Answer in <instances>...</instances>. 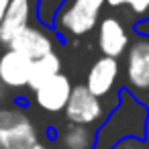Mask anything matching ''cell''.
I'll use <instances>...</instances> for the list:
<instances>
[{"label": "cell", "instance_id": "cell-8", "mask_svg": "<svg viewBox=\"0 0 149 149\" xmlns=\"http://www.w3.org/2000/svg\"><path fill=\"white\" fill-rule=\"evenodd\" d=\"M72 88H74L72 80L63 72H59L57 76H53L47 82H43L37 90H33V100L43 112L59 114V112H63V108H65V104L70 100Z\"/></svg>", "mask_w": 149, "mask_h": 149}, {"label": "cell", "instance_id": "cell-15", "mask_svg": "<svg viewBox=\"0 0 149 149\" xmlns=\"http://www.w3.org/2000/svg\"><path fill=\"white\" fill-rule=\"evenodd\" d=\"M27 149H49V145L47 143H43V141H37V143H33L31 147H27Z\"/></svg>", "mask_w": 149, "mask_h": 149}, {"label": "cell", "instance_id": "cell-12", "mask_svg": "<svg viewBox=\"0 0 149 149\" xmlns=\"http://www.w3.org/2000/svg\"><path fill=\"white\" fill-rule=\"evenodd\" d=\"M61 68H63V61H61V57H59L57 51H51V53H47V55H43V57L33 59L31 76H29V86H27V88H29L31 92L37 90L43 82H47L49 78L57 76V74L61 72Z\"/></svg>", "mask_w": 149, "mask_h": 149}, {"label": "cell", "instance_id": "cell-2", "mask_svg": "<svg viewBox=\"0 0 149 149\" xmlns=\"http://www.w3.org/2000/svg\"><path fill=\"white\" fill-rule=\"evenodd\" d=\"M104 8L106 0H61L49 29L63 43L82 39L98 27Z\"/></svg>", "mask_w": 149, "mask_h": 149}, {"label": "cell", "instance_id": "cell-10", "mask_svg": "<svg viewBox=\"0 0 149 149\" xmlns=\"http://www.w3.org/2000/svg\"><path fill=\"white\" fill-rule=\"evenodd\" d=\"M6 49L19 51V53L27 55L29 59H37V57H43V55L55 51V47H53V35L49 31H45L43 27L29 25L27 29H23L8 43Z\"/></svg>", "mask_w": 149, "mask_h": 149}, {"label": "cell", "instance_id": "cell-13", "mask_svg": "<svg viewBox=\"0 0 149 149\" xmlns=\"http://www.w3.org/2000/svg\"><path fill=\"white\" fill-rule=\"evenodd\" d=\"M57 139H59V145L63 149H92L94 139H96V131L92 127H82V125L68 123L59 131Z\"/></svg>", "mask_w": 149, "mask_h": 149}, {"label": "cell", "instance_id": "cell-14", "mask_svg": "<svg viewBox=\"0 0 149 149\" xmlns=\"http://www.w3.org/2000/svg\"><path fill=\"white\" fill-rule=\"evenodd\" d=\"M106 8L123 13V21H129L133 29L149 21V0H106Z\"/></svg>", "mask_w": 149, "mask_h": 149}, {"label": "cell", "instance_id": "cell-18", "mask_svg": "<svg viewBox=\"0 0 149 149\" xmlns=\"http://www.w3.org/2000/svg\"><path fill=\"white\" fill-rule=\"evenodd\" d=\"M147 108H149V102H147ZM145 143H149V120H147V139H145Z\"/></svg>", "mask_w": 149, "mask_h": 149}, {"label": "cell", "instance_id": "cell-4", "mask_svg": "<svg viewBox=\"0 0 149 149\" xmlns=\"http://www.w3.org/2000/svg\"><path fill=\"white\" fill-rule=\"evenodd\" d=\"M39 141V131L31 116L17 108H0V143L4 149H27Z\"/></svg>", "mask_w": 149, "mask_h": 149}, {"label": "cell", "instance_id": "cell-5", "mask_svg": "<svg viewBox=\"0 0 149 149\" xmlns=\"http://www.w3.org/2000/svg\"><path fill=\"white\" fill-rule=\"evenodd\" d=\"M110 110L112 108H108L102 98H96L94 94H90L84 84H76L63 108V116H65V123H72V125L98 127Z\"/></svg>", "mask_w": 149, "mask_h": 149}, {"label": "cell", "instance_id": "cell-1", "mask_svg": "<svg viewBox=\"0 0 149 149\" xmlns=\"http://www.w3.org/2000/svg\"><path fill=\"white\" fill-rule=\"evenodd\" d=\"M149 108L127 90H118V100L106 118L96 127V139L92 149H114L118 143L135 139H147Z\"/></svg>", "mask_w": 149, "mask_h": 149}, {"label": "cell", "instance_id": "cell-7", "mask_svg": "<svg viewBox=\"0 0 149 149\" xmlns=\"http://www.w3.org/2000/svg\"><path fill=\"white\" fill-rule=\"evenodd\" d=\"M118 76H120V61L114 59V57H106V55H100L88 70L86 74V90L90 94H94L96 98H102L106 100L114 88H116V82H118Z\"/></svg>", "mask_w": 149, "mask_h": 149}, {"label": "cell", "instance_id": "cell-19", "mask_svg": "<svg viewBox=\"0 0 149 149\" xmlns=\"http://www.w3.org/2000/svg\"><path fill=\"white\" fill-rule=\"evenodd\" d=\"M0 149H4V147H2V143H0Z\"/></svg>", "mask_w": 149, "mask_h": 149}, {"label": "cell", "instance_id": "cell-6", "mask_svg": "<svg viewBox=\"0 0 149 149\" xmlns=\"http://www.w3.org/2000/svg\"><path fill=\"white\" fill-rule=\"evenodd\" d=\"M131 31L135 29L127 27L120 17H114V15L102 17L96 27V43H98L100 55L120 59L131 43V37H133Z\"/></svg>", "mask_w": 149, "mask_h": 149}, {"label": "cell", "instance_id": "cell-3", "mask_svg": "<svg viewBox=\"0 0 149 149\" xmlns=\"http://www.w3.org/2000/svg\"><path fill=\"white\" fill-rule=\"evenodd\" d=\"M125 84L120 86L143 104L149 102V35L133 31L131 43L123 55Z\"/></svg>", "mask_w": 149, "mask_h": 149}, {"label": "cell", "instance_id": "cell-16", "mask_svg": "<svg viewBox=\"0 0 149 149\" xmlns=\"http://www.w3.org/2000/svg\"><path fill=\"white\" fill-rule=\"evenodd\" d=\"M8 2H10V0H0V21H2V17H4V10L8 6Z\"/></svg>", "mask_w": 149, "mask_h": 149}, {"label": "cell", "instance_id": "cell-9", "mask_svg": "<svg viewBox=\"0 0 149 149\" xmlns=\"http://www.w3.org/2000/svg\"><path fill=\"white\" fill-rule=\"evenodd\" d=\"M35 0H10L4 17L0 21V45L4 49L8 47V43L31 25L33 13H35Z\"/></svg>", "mask_w": 149, "mask_h": 149}, {"label": "cell", "instance_id": "cell-17", "mask_svg": "<svg viewBox=\"0 0 149 149\" xmlns=\"http://www.w3.org/2000/svg\"><path fill=\"white\" fill-rule=\"evenodd\" d=\"M6 90H8V88H6V86H4L2 82H0V102L4 100V96H6Z\"/></svg>", "mask_w": 149, "mask_h": 149}, {"label": "cell", "instance_id": "cell-11", "mask_svg": "<svg viewBox=\"0 0 149 149\" xmlns=\"http://www.w3.org/2000/svg\"><path fill=\"white\" fill-rule=\"evenodd\" d=\"M31 65L33 59H29L27 55L13 49H4L0 53V82L8 90H25L29 86Z\"/></svg>", "mask_w": 149, "mask_h": 149}]
</instances>
